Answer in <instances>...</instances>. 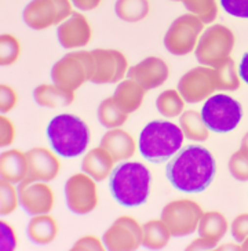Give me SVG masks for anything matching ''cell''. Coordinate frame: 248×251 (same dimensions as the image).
<instances>
[{"instance_id":"cell-35","label":"cell","mask_w":248,"mask_h":251,"mask_svg":"<svg viewBox=\"0 0 248 251\" xmlns=\"http://www.w3.org/2000/svg\"><path fill=\"white\" fill-rule=\"evenodd\" d=\"M20 203L18 191L14 188V184L1 179V204H0V213L1 215H8L14 213Z\"/></svg>"},{"instance_id":"cell-36","label":"cell","mask_w":248,"mask_h":251,"mask_svg":"<svg viewBox=\"0 0 248 251\" xmlns=\"http://www.w3.org/2000/svg\"><path fill=\"white\" fill-rule=\"evenodd\" d=\"M232 236L237 243H243L248 237V213L237 215L230 225Z\"/></svg>"},{"instance_id":"cell-37","label":"cell","mask_w":248,"mask_h":251,"mask_svg":"<svg viewBox=\"0 0 248 251\" xmlns=\"http://www.w3.org/2000/svg\"><path fill=\"white\" fill-rule=\"evenodd\" d=\"M221 6L227 14L237 18H248V0H221Z\"/></svg>"},{"instance_id":"cell-5","label":"cell","mask_w":248,"mask_h":251,"mask_svg":"<svg viewBox=\"0 0 248 251\" xmlns=\"http://www.w3.org/2000/svg\"><path fill=\"white\" fill-rule=\"evenodd\" d=\"M95 61L91 51H73L54 64L51 79L62 89L76 91L94 76Z\"/></svg>"},{"instance_id":"cell-8","label":"cell","mask_w":248,"mask_h":251,"mask_svg":"<svg viewBox=\"0 0 248 251\" xmlns=\"http://www.w3.org/2000/svg\"><path fill=\"white\" fill-rule=\"evenodd\" d=\"M203 21L195 14H183L170 25L164 36V46L168 52L176 57L195 51L200 35L203 33Z\"/></svg>"},{"instance_id":"cell-39","label":"cell","mask_w":248,"mask_h":251,"mask_svg":"<svg viewBox=\"0 0 248 251\" xmlns=\"http://www.w3.org/2000/svg\"><path fill=\"white\" fill-rule=\"evenodd\" d=\"M17 103V94L7 84H1V103H0V109L1 113H7L10 112Z\"/></svg>"},{"instance_id":"cell-33","label":"cell","mask_w":248,"mask_h":251,"mask_svg":"<svg viewBox=\"0 0 248 251\" xmlns=\"http://www.w3.org/2000/svg\"><path fill=\"white\" fill-rule=\"evenodd\" d=\"M0 43H1L0 62H1L3 67H10V65L14 64L17 59L20 58L21 45H20L17 37H14L13 35H8V33L1 35Z\"/></svg>"},{"instance_id":"cell-25","label":"cell","mask_w":248,"mask_h":251,"mask_svg":"<svg viewBox=\"0 0 248 251\" xmlns=\"http://www.w3.org/2000/svg\"><path fill=\"white\" fill-rule=\"evenodd\" d=\"M26 232L30 242L35 244L52 243L58 235V224L51 215H33V218L28 224Z\"/></svg>"},{"instance_id":"cell-26","label":"cell","mask_w":248,"mask_h":251,"mask_svg":"<svg viewBox=\"0 0 248 251\" xmlns=\"http://www.w3.org/2000/svg\"><path fill=\"white\" fill-rule=\"evenodd\" d=\"M179 127L182 128L185 138L196 142H204L210 137V128L203 120L201 113L193 109L183 111L179 118Z\"/></svg>"},{"instance_id":"cell-20","label":"cell","mask_w":248,"mask_h":251,"mask_svg":"<svg viewBox=\"0 0 248 251\" xmlns=\"http://www.w3.org/2000/svg\"><path fill=\"white\" fill-rule=\"evenodd\" d=\"M115 163L116 162L113 160V157L102 147H99V148L91 149L83 157L81 170L97 182H102L106 178L110 177Z\"/></svg>"},{"instance_id":"cell-11","label":"cell","mask_w":248,"mask_h":251,"mask_svg":"<svg viewBox=\"0 0 248 251\" xmlns=\"http://www.w3.org/2000/svg\"><path fill=\"white\" fill-rule=\"evenodd\" d=\"M97 181L86 173L73 174L65 184V199L68 208L77 215L90 214L98 206Z\"/></svg>"},{"instance_id":"cell-4","label":"cell","mask_w":248,"mask_h":251,"mask_svg":"<svg viewBox=\"0 0 248 251\" xmlns=\"http://www.w3.org/2000/svg\"><path fill=\"white\" fill-rule=\"evenodd\" d=\"M47 137L52 151L62 157L83 155L90 144V128L80 118L62 113L51 119L47 126Z\"/></svg>"},{"instance_id":"cell-45","label":"cell","mask_w":248,"mask_h":251,"mask_svg":"<svg viewBox=\"0 0 248 251\" xmlns=\"http://www.w3.org/2000/svg\"><path fill=\"white\" fill-rule=\"evenodd\" d=\"M241 149L246 151L248 153V133H246V135H244L243 140H241Z\"/></svg>"},{"instance_id":"cell-29","label":"cell","mask_w":248,"mask_h":251,"mask_svg":"<svg viewBox=\"0 0 248 251\" xmlns=\"http://www.w3.org/2000/svg\"><path fill=\"white\" fill-rule=\"evenodd\" d=\"M150 6L148 0H117L115 13L124 23H139L148 17Z\"/></svg>"},{"instance_id":"cell-22","label":"cell","mask_w":248,"mask_h":251,"mask_svg":"<svg viewBox=\"0 0 248 251\" xmlns=\"http://www.w3.org/2000/svg\"><path fill=\"white\" fill-rule=\"evenodd\" d=\"M145 93L146 90L142 86H139L135 80L128 79L119 83L113 93V100L124 112L130 115L141 108L145 98Z\"/></svg>"},{"instance_id":"cell-23","label":"cell","mask_w":248,"mask_h":251,"mask_svg":"<svg viewBox=\"0 0 248 251\" xmlns=\"http://www.w3.org/2000/svg\"><path fill=\"white\" fill-rule=\"evenodd\" d=\"M33 98L37 105L43 108L68 106L74 101V91L62 89L57 84H40L33 91Z\"/></svg>"},{"instance_id":"cell-34","label":"cell","mask_w":248,"mask_h":251,"mask_svg":"<svg viewBox=\"0 0 248 251\" xmlns=\"http://www.w3.org/2000/svg\"><path fill=\"white\" fill-rule=\"evenodd\" d=\"M229 173L230 176L240 181L247 182L248 181V153L243 149L236 151L229 159Z\"/></svg>"},{"instance_id":"cell-38","label":"cell","mask_w":248,"mask_h":251,"mask_svg":"<svg viewBox=\"0 0 248 251\" xmlns=\"http://www.w3.org/2000/svg\"><path fill=\"white\" fill-rule=\"evenodd\" d=\"M0 226H1V250H14L17 247V237H15V232L13 226L4 221H1Z\"/></svg>"},{"instance_id":"cell-43","label":"cell","mask_w":248,"mask_h":251,"mask_svg":"<svg viewBox=\"0 0 248 251\" xmlns=\"http://www.w3.org/2000/svg\"><path fill=\"white\" fill-rule=\"evenodd\" d=\"M186 249L188 250H211V249H214V246L208 243L207 240H204L203 237H198L197 240L192 242Z\"/></svg>"},{"instance_id":"cell-3","label":"cell","mask_w":248,"mask_h":251,"mask_svg":"<svg viewBox=\"0 0 248 251\" xmlns=\"http://www.w3.org/2000/svg\"><path fill=\"white\" fill-rule=\"evenodd\" d=\"M183 137L179 126L171 122L154 120L148 123L141 131L139 152L148 162H167L182 149Z\"/></svg>"},{"instance_id":"cell-6","label":"cell","mask_w":248,"mask_h":251,"mask_svg":"<svg viewBox=\"0 0 248 251\" xmlns=\"http://www.w3.org/2000/svg\"><path fill=\"white\" fill-rule=\"evenodd\" d=\"M236 37L233 30L225 25H212L201 33L197 43V62L203 67L217 68L230 58L233 51Z\"/></svg>"},{"instance_id":"cell-12","label":"cell","mask_w":248,"mask_h":251,"mask_svg":"<svg viewBox=\"0 0 248 251\" xmlns=\"http://www.w3.org/2000/svg\"><path fill=\"white\" fill-rule=\"evenodd\" d=\"M102 242L110 251L137 250L144 242V229L135 218L123 215L105 230Z\"/></svg>"},{"instance_id":"cell-47","label":"cell","mask_w":248,"mask_h":251,"mask_svg":"<svg viewBox=\"0 0 248 251\" xmlns=\"http://www.w3.org/2000/svg\"><path fill=\"white\" fill-rule=\"evenodd\" d=\"M173 1H182V0H173Z\"/></svg>"},{"instance_id":"cell-27","label":"cell","mask_w":248,"mask_h":251,"mask_svg":"<svg viewBox=\"0 0 248 251\" xmlns=\"http://www.w3.org/2000/svg\"><path fill=\"white\" fill-rule=\"evenodd\" d=\"M144 229V242L142 244L149 250L164 249L171 239V232L163 220H152L142 225Z\"/></svg>"},{"instance_id":"cell-19","label":"cell","mask_w":248,"mask_h":251,"mask_svg":"<svg viewBox=\"0 0 248 251\" xmlns=\"http://www.w3.org/2000/svg\"><path fill=\"white\" fill-rule=\"evenodd\" d=\"M116 163L125 162L135 155L137 145L130 133L122 128H112L101 140V145Z\"/></svg>"},{"instance_id":"cell-46","label":"cell","mask_w":248,"mask_h":251,"mask_svg":"<svg viewBox=\"0 0 248 251\" xmlns=\"http://www.w3.org/2000/svg\"><path fill=\"white\" fill-rule=\"evenodd\" d=\"M241 250H248V237L241 243Z\"/></svg>"},{"instance_id":"cell-7","label":"cell","mask_w":248,"mask_h":251,"mask_svg":"<svg viewBox=\"0 0 248 251\" xmlns=\"http://www.w3.org/2000/svg\"><path fill=\"white\" fill-rule=\"evenodd\" d=\"M200 113L207 127L219 134L234 130L243 118L240 103L226 94H217L205 100Z\"/></svg>"},{"instance_id":"cell-18","label":"cell","mask_w":248,"mask_h":251,"mask_svg":"<svg viewBox=\"0 0 248 251\" xmlns=\"http://www.w3.org/2000/svg\"><path fill=\"white\" fill-rule=\"evenodd\" d=\"M59 45L66 50L80 49L90 43L93 36V29L87 18L80 13H72V15L58 25L57 30Z\"/></svg>"},{"instance_id":"cell-16","label":"cell","mask_w":248,"mask_h":251,"mask_svg":"<svg viewBox=\"0 0 248 251\" xmlns=\"http://www.w3.org/2000/svg\"><path fill=\"white\" fill-rule=\"evenodd\" d=\"M127 77L135 80L139 86H142L148 91L160 87L168 80L170 68L163 58L148 57L128 68Z\"/></svg>"},{"instance_id":"cell-1","label":"cell","mask_w":248,"mask_h":251,"mask_svg":"<svg viewBox=\"0 0 248 251\" xmlns=\"http://www.w3.org/2000/svg\"><path fill=\"white\" fill-rule=\"evenodd\" d=\"M217 170L215 159L208 149L200 145L182 148L166 166V176L175 189L186 193L205 191Z\"/></svg>"},{"instance_id":"cell-31","label":"cell","mask_w":248,"mask_h":251,"mask_svg":"<svg viewBox=\"0 0 248 251\" xmlns=\"http://www.w3.org/2000/svg\"><path fill=\"white\" fill-rule=\"evenodd\" d=\"M215 72V83L217 90H225V91H236L240 89V75L237 74L236 62L229 58L222 65L214 68Z\"/></svg>"},{"instance_id":"cell-13","label":"cell","mask_w":248,"mask_h":251,"mask_svg":"<svg viewBox=\"0 0 248 251\" xmlns=\"http://www.w3.org/2000/svg\"><path fill=\"white\" fill-rule=\"evenodd\" d=\"M217 90L214 68L196 67L188 71L178 83V91L188 103L208 100Z\"/></svg>"},{"instance_id":"cell-28","label":"cell","mask_w":248,"mask_h":251,"mask_svg":"<svg viewBox=\"0 0 248 251\" xmlns=\"http://www.w3.org/2000/svg\"><path fill=\"white\" fill-rule=\"evenodd\" d=\"M98 120L99 123L105 127V128H120L122 126L127 122L128 119V113L124 112L116 101L113 100V97L103 100L102 102L98 106Z\"/></svg>"},{"instance_id":"cell-30","label":"cell","mask_w":248,"mask_h":251,"mask_svg":"<svg viewBox=\"0 0 248 251\" xmlns=\"http://www.w3.org/2000/svg\"><path fill=\"white\" fill-rule=\"evenodd\" d=\"M156 108L164 118H176L181 116L185 109V100L179 91L174 89L163 91L156 100Z\"/></svg>"},{"instance_id":"cell-41","label":"cell","mask_w":248,"mask_h":251,"mask_svg":"<svg viewBox=\"0 0 248 251\" xmlns=\"http://www.w3.org/2000/svg\"><path fill=\"white\" fill-rule=\"evenodd\" d=\"M103 243V242H102ZM95 236H84L73 244L72 250H103L105 246Z\"/></svg>"},{"instance_id":"cell-40","label":"cell","mask_w":248,"mask_h":251,"mask_svg":"<svg viewBox=\"0 0 248 251\" xmlns=\"http://www.w3.org/2000/svg\"><path fill=\"white\" fill-rule=\"evenodd\" d=\"M0 127H1V147H8L14 142L15 128L13 122L6 116L0 119Z\"/></svg>"},{"instance_id":"cell-10","label":"cell","mask_w":248,"mask_h":251,"mask_svg":"<svg viewBox=\"0 0 248 251\" xmlns=\"http://www.w3.org/2000/svg\"><path fill=\"white\" fill-rule=\"evenodd\" d=\"M72 13L71 0H32L24 10L22 18L30 29L43 30L61 25Z\"/></svg>"},{"instance_id":"cell-15","label":"cell","mask_w":248,"mask_h":251,"mask_svg":"<svg viewBox=\"0 0 248 251\" xmlns=\"http://www.w3.org/2000/svg\"><path fill=\"white\" fill-rule=\"evenodd\" d=\"M18 198H20V206L29 215L49 214L55 203V196L52 189L42 181L20 184Z\"/></svg>"},{"instance_id":"cell-9","label":"cell","mask_w":248,"mask_h":251,"mask_svg":"<svg viewBox=\"0 0 248 251\" xmlns=\"http://www.w3.org/2000/svg\"><path fill=\"white\" fill-rule=\"evenodd\" d=\"M203 214V208L195 200L178 199L163 207L161 220L173 236L185 237L196 232Z\"/></svg>"},{"instance_id":"cell-17","label":"cell","mask_w":248,"mask_h":251,"mask_svg":"<svg viewBox=\"0 0 248 251\" xmlns=\"http://www.w3.org/2000/svg\"><path fill=\"white\" fill-rule=\"evenodd\" d=\"M28 157V176L25 184L29 182H49L55 179L59 173V160L57 156L47 148H32L26 152ZM22 184V182H21Z\"/></svg>"},{"instance_id":"cell-21","label":"cell","mask_w":248,"mask_h":251,"mask_svg":"<svg viewBox=\"0 0 248 251\" xmlns=\"http://www.w3.org/2000/svg\"><path fill=\"white\" fill-rule=\"evenodd\" d=\"M0 176L1 179L13 184H21L28 176V157L18 149H10L0 157Z\"/></svg>"},{"instance_id":"cell-44","label":"cell","mask_w":248,"mask_h":251,"mask_svg":"<svg viewBox=\"0 0 248 251\" xmlns=\"http://www.w3.org/2000/svg\"><path fill=\"white\" fill-rule=\"evenodd\" d=\"M239 75H240V79H243L248 84V52H246L243 59H241L240 67H239Z\"/></svg>"},{"instance_id":"cell-2","label":"cell","mask_w":248,"mask_h":251,"mask_svg":"<svg viewBox=\"0 0 248 251\" xmlns=\"http://www.w3.org/2000/svg\"><path fill=\"white\" fill-rule=\"evenodd\" d=\"M150 181L152 174L145 164L139 162H123L116 166L110 174V193L122 206H141L149 198Z\"/></svg>"},{"instance_id":"cell-14","label":"cell","mask_w":248,"mask_h":251,"mask_svg":"<svg viewBox=\"0 0 248 251\" xmlns=\"http://www.w3.org/2000/svg\"><path fill=\"white\" fill-rule=\"evenodd\" d=\"M91 52L95 61L94 76L91 83L115 84L122 80L128 72V62L122 51L112 49H97Z\"/></svg>"},{"instance_id":"cell-32","label":"cell","mask_w":248,"mask_h":251,"mask_svg":"<svg viewBox=\"0 0 248 251\" xmlns=\"http://www.w3.org/2000/svg\"><path fill=\"white\" fill-rule=\"evenodd\" d=\"M183 6L192 14L198 17L203 24H211L218 17L217 0H182Z\"/></svg>"},{"instance_id":"cell-24","label":"cell","mask_w":248,"mask_h":251,"mask_svg":"<svg viewBox=\"0 0 248 251\" xmlns=\"http://www.w3.org/2000/svg\"><path fill=\"white\" fill-rule=\"evenodd\" d=\"M227 225L225 215L219 211H207L203 214L200 224H198V236L203 237L214 247L223 239L226 235Z\"/></svg>"},{"instance_id":"cell-42","label":"cell","mask_w":248,"mask_h":251,"mask_svg":"<svg viewBox=\"0 0 248 251\" xmlns=\"http://www.w3.org/2000/svg\"><path fill=\"white\" fill-rule=\"evenodd\" d=\"M71 1L74 7L79 8L81 11H91L98 7L102 0H71Z\"/></svg>"}]
</instances>
